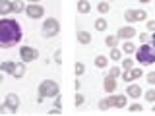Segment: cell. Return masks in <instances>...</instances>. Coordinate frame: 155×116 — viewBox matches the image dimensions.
Returning a JSON list of instances; mask_svg holds the SVG:
<instances>
[{
	"label": "cell",
	"instance_id": "6da1fadb",
	"mask_svg": "<svg viewBox=\"0 0 155 116\" xmlns=\"http://www.w3.org/2000/svg\"><path fill=\"white\" fill-rule=\"evenodd\" d=\"M23 29L18 19H12L8 16H2L0 19V48H12L21 43Z\"/></svg>",
	"mask_w": 155,
	"mask_h": 116
},
{
	"label": "cell",
	"instance_id": "7a4b0ae2",
	"mask_svg": "<svg viewBox=\"0 0 155 116\" xmlns=\"http://www.w3.org/2000/svg\"><path fill=\"white\" fill-rule=\"evenodd\" d=\"M136 60H138L140 66H151L155 64V50L149 43H143L140 48H136Z\"/></svg>",
	"mask_w": 155,
	"mask_h": 116
},
{
	"label": "cell",
	"instance_id": "3957f363",
	"mask_svg": "<svg viewBox=\"0 0 155 116\" xmlns=\"http://www.w3.org/2000/svg\"><path fill=\"white\" fill-rule=\"evenodd\" d=\"M58 91H60V89H58V83H56V81L45 79V81H41V83H39V97H37V101H39V103H43L45 99L56 97Z\"/></svg>",
	"mask_w": 155,
	"mask_h": 116
},
{
	"label": "cell",
	"instance_id": "277c9868",
	"mask_svg": "<svg viewBox=\"0 0 155 116\" xmlns=\"http://www.w3.org/2000/svg\"><path fill=\"white\" fill-rule=\"evenodd\" d=\"M41 33H43V37H45V39H52V37H56L58 33H60L58 19H54V18H47L45 21H43V25H41Z\"/></svg>",
	"mask_w": 155,
	"mask_h": 116
},
{
	"label": "cell",
	"instance_id": "5b68a950",
	"mask_svg": "<svg viewBox=\"0 0 155 116\" xmlns=\"http://www.w3.org/2000/svg\"><path fill=\"white\" fill-rule=\"evenodd\" d=\"M23 12L27 14L29 19H41L43 16H45V8H43L41 4H37V2L25 4V10H23Z\"/></svg>",
	"mask_w": 155,
	"mask_h": 116
},
{
	"label": "cell",
	"instance_id": "8992f818",
	"mask_svg": "<svg viewBox=\"0 0 155 116\" xmlns=\"http://www.w3.org/2000/svg\"><path fill=\"white\" fill-rule=\"evenodd\" d=\"M19 58H21V62H33V60H37L39 58V50L37 48H33V47H27V45H23L21 48H19Z\"/></svg>",
	"mask_w": 155,
	"mask_h": 116
},
{
	"label": "cell",
	"instance_id": "52a82bcc",
	"mask_svg": "<svg viewBox=\"0 0 155 116\" xmlns=\"http://www.w3.org/2000/svg\"><path fill=\"white\" fill-rule=\"evenodd\" d=\"M19 95L18 93H8L6 95V99H4V105L10 108V114H16V110L19 108Z\"/></svg>",
	"mask_w": 155,
	"mask_h": 116
},
{
	"label": "cell",
	"instance_id": "ba28073f",
	"mask_svg": "<svg viewBox=\"0 0 155 116\" xmlns=\"http://www.w3.org/2000/svg\"><path fill=\"white\" fill-rule=\"evenodd\" d=\"M136 35H138V31H136V27L134 25H126V27H120L118 31H116V37L118 39H126V41H128V39H134Z\"/></svg>",
	"mask_w": 155,
	"mask_h": 116
},
{
	"label": "cell",
	"instance_id": "9c48e42d",
	"mask_svg": "<svg viewBox=\"0 0 155 116\" xmlns=\"http://www.w3.org/2000/svg\"><path fill=\"white\" fill-rule=\"evenodd\" d=\"M126 95L132 97V99H140V97L143 95V89L138 83H130L128 87H126Z\"/></svg>",
	"mask_w": 155,
	"mask_h": 116
},
{
	"label": "cell",
	"instance_id": "30bf717a",
	"mask_svg": "<svg viewBox=\"0 0 155 116\" xmlns=\"http://www.w3.org/2000/svg\"><path fill=\"white\" fill-rule=\"evenodd\" d=\"M116 77H110V76H105V79H103V89L107 91V93H114V89H116Z\"/></svg>",
	"mask_w": 155,
	"mask_h": 116
},
{
	"label": "cell",
	"instance_id": "8fae6325",
	"mask_svg": "<svg viewBox=\"0 0 155 116\" xmlns=\"http://www.w3.org/2000/svg\"><path fill=\"white\" fill-rule=\"evenodd\" d=\"M76 39H78V43H80V45H89V43H91V33L80 29V31L76 33Z\"/></svg>",
	"mask_w": 155,
	"mask_h": 116
},
{
	"label": "cell",
	"instance_id": "7c38bea8",
	"mask_svg": "<svg viewBox=\"0 0 155 116\" xmlns=\"http://www.w3.org/2000/svg\"><path fill=\"white\" fill-rule=\"evenodd\" d=\"M14 68H16V62H14V60H4L2 64H0V72H2V74H10V76H12Z\"/></svg>",
	"mask_w": 155,
	"mask_h": 116
},
{
	"label": "cell",
	"instance_id": "4fadbf2b",
	"mask_svg": "<svg viewBox=\"0 0 155 116\" xmlns=\"http://www.w3.org/2000/svg\"><path fill=\"white\" fill-rule=\"evenodd\" d=\"M12 14V0H0V16Z\"/></svg>",
	"mask_w": 155,
	"mask_h": 116
},
{
	"label": "cell",
	"instance_id": "5bb4252c",
	"mask_svg": "<svg viewBox=\"0 0 155 116\" xmlns=\"http://www.w3.org/2000/svg\"><path fill=\"white\" fill-rule=\"evenodd\" d=\"M114 106V97H105V99L99 101V108L101 110H109Z\"/></svg>",
	"mask_w": 155,
	"mask_h": 116
},
{
	"label": "cell",
	"instance_id": "9a60e30c",
	"mask_svg": "<svg viewBox=\"0 0 155 116\" xmlns=\"http://www.w3.org/2000/svg\"><path fill=\"white\" fill-rule=\"evenodd\" d=\"M78 12H80V14H89L91 12L89 0H78Z\"/></svg>",
	"mask_w": 155,
	"mask_h": 116
},
{
	"label": "cell",
	"instance_id": "2e32d148",
	"mask_svg": "<svg viewBox=\"0 0 155 116\" xmlns=\"http://www.w3.org/2000/svg\"><path fill=\"white\" fill-rule=\"evenodd\" d=\"M23 74H25V62H16V68H14L12 76L14 77H23Z\"/></svg>",
	"mask_w": 155,
	"mask_h": 116
},
{
	"label": "cell",
	"instance_id": "e0dca14e",
	"mask_svg": "<svg viewBox=\"0 0 155 116\" xmlns=\"http://www.w3.org/2000/svg\"><path fill=\"white\" fill-rule=\"evenodd\" d=\"M114 97V106L116 108H124L126 105H128V95H113Z\"/></svg>",
	"mask_w": 155,
	"mask_h": 116
},
{
	"label": "cell",
	"instance_id": "ac0fdd59",
	"mask_svg": "<svg viewBox=\"0 0 155 116\" xmlns=\"http://www.w3.org/2000/svg\"><path fill=\"white\" fill-rule=\"evenodd\" d=\"M124 19L130 23V25H132V23H136V21H138V16H136V10H126V12H124Z\"/></svg>",
	"mask_w": 155,
	"mask_h": 116
},
{
	"label": "cell",
	"instance_id": "d6986e66",
	"mask_svg": "<svg viewBox=\"0 0 155 116\" xmlns=\"http://www.w3.org/2000/svg\"><path fill=\"white\" fill-rule=\"evenodd\" d=\"M109 56H110V60L118 62L120 58H122V48H116V47H113V48H110V52H109Z\"/></svg>",
	"mask_w": 155,
	"mask_h": 116
},
{
	"label": "cell",
	"instance_id": "ffe728a7",
	"mask_svg": "<svg viewBox=\"0 0 155 116\" xmlns=\"http://www.w3.org/2000/svg\"><path fill=\"white\" fill-rule=\"evenodd\" d=\"M23 10H25V4H23L21 0H12V12H16V14H21Z\"/></svg>",
	"mask_w": 155,
	"mask_h": 116
},
{
	"label": "cell",
	"instance_id": "44dd1931",
	"mask_svg": "<svg viewBox=\"0 0 155 116\" xmlns=\"http://www.w3.org/2000/svg\"><path fill=\"white\" fill-rule=\"evenodd\" d=\"M136 48H138V47H136L134 43H132V41H130V39H128V41L124 43L122 50H124V54H134V52H136Z\"/></svg>",
	"mask_w": 155,
	"mask_h": 116
},
{
	"label": "cell",
	"instance_id": "7402d4cb",
	"mask_svg": "<svg viewBox=\"0 0 155 116\" xmlns=\"http://www.w3.org/2000/svg\"><path fill=\"white\" fill-rule=\"evenodd\" d=\"M130 74H132V79L136 81V79H140V77L143 76V70H142V66H132V70H130Z\"/></svg>",
	"mask_w": 155,
	"mask_h": 116
},
{
	"label": "cell",
	"instance_id": "603a6c76",
	"mask_svg": "<svg viewBox=\"0 0 155 116\" xmlns=\"http://www.w3.org/2000/svg\"><path fill=\"white\" fill-rule=\"evenodd\" d=\"M107 25H109V21H107V19H103V18L95 19V29H97V31H105Z\"/></svg>",
	"mask_w": 155,
	"mask_h": 116
},
{
	"label": "cell",
	"instance_id": "cb8c5ba5",
	"mask_svg": "<svg viewBox=\"0 0 155 116\" xmlns=\"http://www.w3.org/2000/svg\"><path fill=\"white\" fill-rule=\"evenodd\" d=\"M95 66L97 68H107V66H109V58H107V56H97L95 58Z\"/></svg>",
	"mask_w": 155,
	"mask_h": 116
},
{
	"label": "cell",
	"instance_id": "d4e9b609",
	"mask_svg": "<svg viewBox=\"0 0 155 116\" xmlns=\"http://www.w3.org/2000/svg\"><path fill=\"white\" fill-rule=\"evenodd\" d=\"M116 43H118V37H116V35H107L105 37V45L107 47L113 48V47H116Z\"/></svg>",
	"mask_w": 155,
	"mask_h": 116
},
{
	"label": "cell",
	"instance_id": "484cf974",
	"mask_svg": "<svg viewBox=\"0 0 155 116\" xmlns=\"http://www.w3.org/2000/svg\"><path fill=\"white\" fill-rule=\"evenodd\" d=\"M74 72H76V77L84 76V72H85V64H84V62H76V66H74Z\"/></svg>",
	"mask_w": 155,
	"mask_h": 116
},
{
	"label": "cell",
	"instance_id": "4316f807",
	"mask_svg": "<svg viewBox=\"0 0 155 116\" xmlns=\"http://www.w3.org/2000/svg\"><path fill=\"white\" fill-rule=\"evenodd\" d=\"M97 10H99L101 14H107L110 10V4L109 2H99V4H97Z\"/></svg>",
	"mask_w": 155,
	"mask_h": 116
},
{
	"label": "cell",
	"instance_id": "83f0119b",
	"mask_svg": "<svg viewBox=\"0 0 155 116\" xmlns=\"http://www.w3.org/2000/svg\"><path fill=\"white\" fill-rule=\"evenodd\" d=\"M84 103H85V97L81 95L80 91H78V93H76V97H74V105H76V106H81Z\"/></svg>",
	"mask_w": 155,
	"mask_h": 116
},
{
	"label": "cell",
	"instance_id": "f1b7e54d",
	"mask_svg": "<svg viewBox=\"0 0 155 116\" xmlns=\"http://www.w3.org/2000/svg\"><path fill=\"white\" fill-rule=\"evenodd\" d=\"M143 95H145V101H149V103H155V89H147Z\"/></svg>",
	"mask_w": 155,
	"mask_h": 116
},
{
	"label": "cell",
	"instance_id": "f546056e",
	"mask_svg": "<svg viewBox=\"0 0 155 116\" xmlns=\"http://www.w3.org/2000/svg\"><path fill=\"white\" fill-rule=\"evenodd\" d=\"M120 74H122V70H120L118 66H113V68L109 70V76H110V77H118Z\"/></svg>",
	"mask_w": 155,
	"mask_h": 116
},
{
	"label": "cell",
	"instance_id": "4dcf8cb0",
	"mask_svg": "<svg viewBox=\"0 0 155 116\" xmlns=\"http://www.w3.org/2000/svg\"><path fill=\"white\" fill-rule=\"evenodd\" d=\"M136 16H138V21H145L147 19V12L145 10H136Z\"/></svg>",
	"mask_w": 155,
	"mask_h": 116
},
{
	"label": "cell",
	"instance_id": "1f68e13d",
	"mask_svg": "<svg viewBox=\"0 0 155 116\" xmlns=\"http://www.w3.org/2000/svg\"><path fill=\"white\" fill-rule=\"evenodd\" d=\"M132 66H134V60H132V58H124V62H122V70H132Z\"/></svg>",
	"mask_w": 155,
	"mask_h": 116
},
{
	"label": "cell",
	"instance_id": "d6a6232c",
	"mask_svg": "<svg viewBox=\"0 0 155 116\" xmlns=\"http://www.w3.org/2000/svg\"><path fill=\"white\" fill-rule=\"evenodd\" d=\"M128 108H130V112H142V110H143V106L140 105V103H134V105H130Z\"/></svg>",
	"mask_w": 155,
	"mask_h": 116
},
{
	"label": "cell",
	"instance_id": "836d02e7",
	"mask_svg": "<svg viewBox=\"0 0 155 116\" xmlns=\"http://www.w3.org/2000/svg\"><path fill=\"white\" fill-rule=\"evenodd\" d=\"M145 79H147L149 85H155V72H149V74H145Z\"/></svg>",
	"mask_w": 155,
	"mask_h": 116
},
{
	"label": "cell",
	"instance_id": "e575fe53",
	"mask_svg": "<svg viewBox=\"0 0 155 116\" xmlns=\"http://www.w3.org/2000/svg\"><path fill=\"white\" fill-rule=\"evenodd\" d=\"M122 79H124V81H134V79H132V74H130V70H122Z\"/></svg>",
	"mask_w": 155,
	"mask_h": 116
},
{
	"label": "cell",
	"instance_id": "d590c367",
	"mask_svg": "<svg viewBox=\"0 0 155 116\" xmlns=\"http://www.w3.org/2000/svg\"><path fill=\"white\" fill-rule=\"evenodd\" d=\"M145 27H147V31H155V19H149V21H145Z\"/></svg>",
	"mask_w": 155,
	"mask_h": 116
},
{
	"label": "cell",
	"instance_id": "8d00e7d4",
	"mask_svg": "<svg viewBox=\"0 0 155 116\" xmlns=\"http://www.w3.org/2000/svg\"><path fill=\"white\" fill-rule=\"evenodd\" d=\"M54 62H56V64H62V50H60V48L54 52Z\"/></svg>",
	"mask_w": 155,
	"mask_h": 116
},
{
	"label": "cell",
	"instance_id": "74e56055",
	"mask_svg": "<svg viewBox=\"0 0 155 116\" xmlns=\"http://www.w3.org/2000/svg\"><path fill=\"white\" fill-rule=\"evenodd\" d=\"M149 39H151L149 33H140V41H142V43H149Z\"/></svg>",
	"mask_w": 155,
	"mask_h": 116
},
{
	"label": "cell",
	"instance_id": "f35d334b",
	"mask_svg": "<svg viewBox=\"0 0 155 116\" xmlns=\"http://www.w3.org/2000/svg\"><path fill=\"white\" fill-rule=\"evenodd\" d=\"M48 114H52V116H54V114H62V112H60V108H58V106H52V108L48 110Z\"/></svg>",
	"mask_w": 155,
	"mask_h": 116
},
{
	"label": "cell",
	"instance_id": "ab89813d",
	"mask_svg": "<svg viewBox=\"0 0 155 116\" xmlns=\"http://www.w3.org/2000/svg\"><path fill=\"white\" fill-rule=\"evenodd\" d=\"M8 110H10V108H8V106H6V105H4V103H2V105H0V114H10V112H8Z\"/></svg>",
	"mask_w": 155,
	"mask_h": 116
},
{
	"label": "cell",
	"instance_id": "60d3db41",
	"mask_svg": "<svg viewBox=\"0 0 155 116\" xmlns=\"http://www.w3.org/2000/svg\"><path fill=\"white\" fill-rule=\"evenodd\" d=\"M54 106H58V108H60V106H62V97H54Z\"/></svg>",
	"mask_w": 155,
	"mask_h": 116
},
{
	"label": "cell",
	"instance_id": "b9f144b4",
	"mask_svg": "<svg viewBox=\"0 0 155 116\" xmlns=\"http://www.w3.org/2000/svg\"><path fill=\"white\" fill-rule=\"evenodd\" d=\"M74 87H76V91H80V87H81V81H78V79H76V81H74Z\"/></svg>",
	"mask_w": 155,
	"mask_h": 116
},
{
	"label": "cell",
	"instance_id": "7bdbcfd3",
	"mask_svg": "<svg viewBox=\"0 0 155 116\" xmlns=\"http://www.w3.org/2000/svg\"><path fill=\"white\" fill-rule=\"evenodd\" d=\"M149 41H151V47H153V50H155V31H153V35H151V39H149Z\"/></svg>",
	"mask_w": 155,
	"mask_h": 116
},
{
	"label": "cell",
	"instance_id": "ee69618b",
	"mask_svg": "<svg viewBox=\"0 0 155 116\" xmlns=\"http://www.w3.org/2000/svg\"><path fill=\"white\" fill-rule=\"evenodd\" d=\"M140 2H142V4H147V2H151V0H140Z\"/></svg>",
	"mask_w": 155,
	"mask_h": 116
},
{
	"label": "cell",
	"instance_id": "f6af8a7d",
	"mask_svg": "<svg viewBox=\"0 0 155 116\" xmlns=\"http://www.w3.org/2000/svg\"><path fill=\"white\" fill-rule=\"evenodd\" d=\"M2 81H4V76H2V72H0V83H2Z\"/></svg>",
	"mask_w": 155,
	"mask_h": 116
},
{
	"label": "cell",
	"instance_id": "bcb514c9",
	"mask_svg": "<svg viewBox=\"0 0 155 116\" xmlns=\"http://www.w3.org/2000/svg\"><path fill=\"white\" fill-rule=\"evenodd\" d=\"M27 2H29V4H31V2H39V0H27Z\"/></svg>",
	"mask_w": 155,
	"mask_h": 116
},
{
	"label": "cell",
	"instance_id": "7dc6e473",
	"mask_svg": "<svg viewBox=\"0 0 155 116\" xmlns=\"http://www.w3.org/2000/svg\"><path fill=\"white\" fill-rule=\"evenodd\" d=\"M153 112H155V105H153Z\"/></svg>",
	"mask_w": 155,
	"mask_h": 116
},
{
	"label": "cell",
	"instance_id": "c3c4849f",
	"mask_svg": "<svg viewBox=\"0 0 155 116\" xmlns=\"http://www.w3.org/2000/svg\"><path fill=\"white\" fill-rule=\"evenodd\" d=\"M107 2H113V0H107Z\"/></svg>",
	"mask_w": 155,
	"mask_h": 116
}]
</instances>
